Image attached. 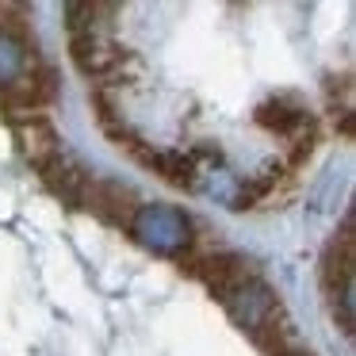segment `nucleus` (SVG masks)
<instances>
[{
  "label": "nucleus",
  "instance_id": "f257e3e1",
  "mask_svg": "<svg viewBox=\"0 0 356 356\" xmlns=\"http://www.w3.org/2000/svg\"><path fill=\"white\" fill-rule=\"evenodd\" d=\"M54 70L39 62H27L19 73H12V81L0 85V100L8 104V111H24V115H42V108L54 100Z\"/></svg>",
  "mask_w": 356,
  "mask_h": 356
},
{
  "label": "nucleus",
  "instance_id": "20e7f679",
  "mask_svg": "<svg viewBox=\"0 0 356 356\" xmlns=\"http://www.w3.org/2000/svg\"><path fill=\"white\" fill-rule=\"evenodd\" d=\"M272 356H314V353H302V348H295V345H284V348H276Z\"/></svg>",
  "mask_w": 356,
  "mask_h": 356
},
{
  "label": "nucleus",
  "instance_id": "f03ea898",
  "mask_svg": "<svg viewBox=\"0 0 356 356\" xmlns=\"http://www.w3.org/2000/svg\"><path fill=\"white\" fill-rule=\"evenodd\" d=\"M85 207H88V211H96V215H100L104 222L131 230V226L138 222L142 203H138V195H134L127 184H119V180H100V177H92V188H88Z\"/></svg>",
  "mask_w": 356,
  "mask_h": 356
},
{
  "label": "nucleus",
  "instance_id": "7ed1b4c3",
  "mask_svg": "<svg viewBox=\"0 0 356 356\" xmlns=\"http://www.w3.org/2000/svg\"><path fill=\"white\" fill-rule=\"evenodd\" d=\"M12 131H16L19 138V149H24V157L39 169L42 161H47L50 154H58L62 149V138H58L54 123H50L47 115H24V119H12Z\"/></svg>",
  "mask_w": 356,
  "mask_h": 356
}]
</instances>
